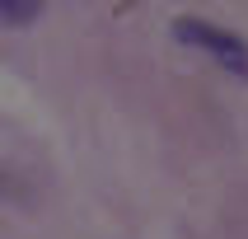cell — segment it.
Wrapping results in <instances>:
<instances>
[{
    "mask_svg": "<svg viewBox=\"0 0 248 239\" xmlns=\"http://www.w3.org/2000/svg\"><path fill=\"white\" fill-rule=\"evenodd\" d=\"M42 0H0V24L5 28H24V24H38L42 19Z\"/></svg>",
    "mask_w": 248,
    "mask_h": 239,
    "instance_id": "2",
    "label": "cell"
},
{
    "mask_svg": "<svg viewBox=\"0 0 248 239\" xmlns=\"http://www.w3.org/2000/svg\"><path fill=\"white\" fill-rule=\"evenodd\" d=\"M173 38L187 47V52H202L211 56L225 75H234V80H248V42L230 28L211 24V19H197V14H183L173 19Z\"/></svg>",
    "mask_w": 248,
    "mask_h": 239,
    "instance_id": "1",
    "label": "cell"
}]
</instances>
